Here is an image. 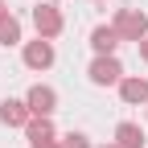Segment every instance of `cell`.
Returning <instances> with one entry per match:
<instances>
[{
    "instance_id": "cell-7",
    "label": "cell",
    "mask_w": 148,
    "mask_h": 148,
    "mask_svg": "<svg viewBox=\"0 0 148 148\" xmlns=\"http://www.w3.org/2000/svg\"><path fill=\"white\" fill-rule=\"evenodd\" d=\"M115 45H119L115 25H95V29H90V49H95V53H115Z\"/></svg>"
},
{
    "instance_id": "cell-9",
    "label": "cell",
    "mask_w": 148,
    "mask_h": 148,
    "mask_svg": "<svg viewBox=\"0 0 148 148\" xmlns=\"http://www.w3.org/2000/svg\"><path fill=\"white\" fill-rule=\"evenodd\" d=\"M115 144H119V148H144V127L123 119V123L115 127Z\"/></svg>"
},
{
    "instance_id": "cell-10",
    "label": "cell",
    "mask_w": 148,
    "mask_h": 148,
    "mask_svg": "<svg viewBox=\"0 0 148 148\" xmlns=\"http://www.w3.org/2000/svg\"><path fill=\"white\" fill-rule=\"evenodd\" d=\"M25 132H29V144H41V140H53V123H49V115H33L25 123Z\"/></svg>"
},
{
    "instance_id": "cell-1",
    "label": "cell",
    "mask_w": 148,
    "mask_h": 148,
    "mask_svg": "<svg viewBox=\"0 0 148 148\" xmlns=\"http://www.w3.org/2000/svg\"><path fill=\"white\" fill-rule=\"evenodd\" d=\"M111 25H115L119 41H144V37H148V16L136 12V8H119Z\"/></svg>"
},
{
    "instance_id": "cell-14",
    "label": "cell",
    "mask_w": 148,
    "mask_h": 148,
    "mask_svg": "<svg viewBox=\"0 0 148 148\" xmlns=\"http://www.w3.org/2000/svg\"><path fill=\"white\" fill-rule=\"evenodd\" d=\"M136 45H140V58L148 62V37H144V41H136Z\"/></svg>"
},
{
    "instance_id": "cell-2",
    "label": "cell",
    "mask_w": 148,
    "mask_h": 148,
    "mask_svg": "<svg viewBox=\"0 0 148 148\" xmlns=\"http://www.w3.org/2000/svg\"><path fill=\"white\" fill-rule=\"evenodd\" d=\"M33 25H37V37H45V41H53V37L62 33V12H58V4H37L33 8Z\"/></svg>"
},
{
    "instance_id": "cell-12",
    "label": "cell",
    "mask_w": 148,
    "mask_h": 148,
    "mask_svg": "<svg viewBox=\"0 0 148 148\" xmlns=\"http://www.w3.org/2000/svg\"><path fill=\"white\" fill-rule=\"evenodd\" d=\"M62 148H90V140L82 132H70V136H62Z\"/></svg>"
},
{
    "instance_id": "cell-4",
    "label": "cell",
    "mask_w": 148,
    "mask_h": 148,
    "mask_svg": "<svg viewBox=\"0 0 148 148\" xmlns=\"http://www.w3.org/2000/svg\"><path fill=\"white\" fill-rule=\"evenodd\" d=\"M25 103H29V111H33V115H53V107H58V90L37 82L29 95H25Z\"/></svg>"
},
{
    "instance_id": "cell-16",
    "label": "cell",
    "mask_w": 148,
    "mask_h": 148,
    "mask_svg": "<svg viewBox=\"0 0 148 148\" xmlns=\"http://www.w3.org/2000/svg\"><path fill=\"white\" fill-rule=\"evenodd\" d=\"M103 148H119V144H103Z\"/></svg>"
},
{
    "instance_id": "cell-15",
    "label": "cell",
    "mask_w": 148,
    "mask_h": 148,
    "mask_svg": "<svg viewBox=\"0 0 148 148\" xmlns=\"http://www.w3.org/2000/svg\"><path fill=\"white\" fill-rule=\"evenodd\" d=\"M4 16H8V4H4V0H0V21H4Z\"/></svg>"
},
{
    "instance_id": "cell-8",
    "label": "cell",
    "mask_w": 148,
    "mask_h": 148,
    "mask_svg": "<svg viewBox=\"0 0 148 148\" xmlns=\"http://www.w3.org/2000/svg\"><path fill=\"white\" fill-rule=\"evenodd\" d=\"M119 99L123 103H148V78H119Z\"/></svg>"
},
{
    "instance_id": "cell-5",
    "label": "cell",
    "mask_w": 148,
    "mask_h": 148,
    "mask_svg": "<svg viewBox=\"0 0 148 148\" xmlns=\"http://www.w3.org/2000/svg\"><path fill=\"white\" fill-rule=\"evenodd\" d=\"M25 66H29V70H45V66H53V41H45V37L29 41V45H25Z\"/></svg>"
},
{
    "instance_id": "cell-13",
    "label": "cell",
    "mask_w": 148,
    "mask_h": 148,
    "mask_svg": "<svg viewBox=\"0 0 148 148\" xmlns=\"http://www.w3.org/2000/svg\"><path fill=\"white\" fill-rule=\"evenodd\" d=\"M33 148H62V140H41V144H33Z\"/></svg>"
},
{
    "instance_id": "cell-3",
    "label": "cell",
    "mask_w": 148,
    "mask_h": 148,
    "mask_svg": "<svg viewBox=\"0 0 148 148\" xmlns=\"http://www.w3.org/2000/svg\"><path fill=\"white\" fill-rule=\"evenodd\" d=\"M119 78H123V66H119L115 53H99V58L90 62V82H95V86H111Z\"/></svg>"
},
{
    "instance_id": "cell-11",
    "label": "cell",
    "mask_w": 148,
    "mask_h": 148,
    "mask_svg": "<svg viewBox=\"0 0 148 148\" xmlns=\"http://www.w3.org/2000/svg\"><path fill=\"white\" fill-rule=\"evenodd\" d=\"M16 41H21V21L8 12L4 21H0V45H16Z\"/></svg>"
},
{
    "instance_id": "cell-17",
    "label": "cell",
    "mask_w": 148,
    "mask_h": 148,
    "mask_svg": "<svg viewBox=\"0 0 148 148\" xmlns=\"http://www.w3.org/2000/svg\"><path fill=\"white\" fill-rule=\"evenodd\" d=\"M144 107H148V103H144Z\"/></svg>"
},
{
    "instance_id": "cell-6",
    "label": "cell",
    "mask_w": 148,
    "mask_h": 148,
    "mask_svg": "<svg viewBox=\"0 0 148 148\" xmlns=\"http://www.w3.org/2000/svg\"><path fill=\"white\" fill-rule=\"evenodd\" d=\"M0 119H4L8 127H25V123L33 119V111H29V103H21V99H4V103H0Z\"/></svg>"
}]
</instances>
